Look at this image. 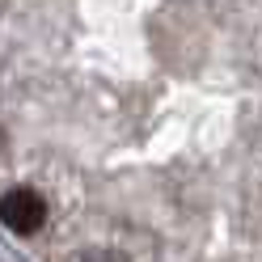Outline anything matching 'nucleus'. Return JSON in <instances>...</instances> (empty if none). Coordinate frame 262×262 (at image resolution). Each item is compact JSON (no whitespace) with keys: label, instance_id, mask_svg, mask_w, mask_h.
I'll use <instances>...</instances> for the list:
<instances>
[{"label":"nucleus","instance_id":"obj_1","mask_svg":"<svg viewBox=\"0 0 262 262\" xmlns=\"http://www.w3.org/2000/svg\"><path fill=\"white\" fill-rule=\"evenodd\" d=\"M0 220H5L13 233H38L42 228V220H47V203H42V194H34V190H26V186H17V190H9L5 199H0Z\"/></svg>","mask_w":262,"mask_h":262},{"label":"nucleus","instance_id":"obj_2","mask_svg":"<svg viewBox=\"0 0 262 262\" xmlns=\"http://www.w3.org/2000/svg\"><path fill=\"white\" fill-rule=\"evenodd\" d=\"M0 144H5V136H0Z\"/></svg>","mask_w":262,"mask_h":262}]
</instances>
